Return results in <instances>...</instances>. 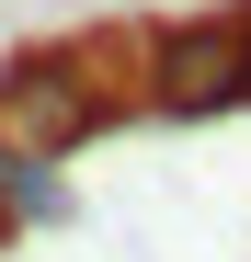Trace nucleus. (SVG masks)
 <instances>
[{"label":"nucleus","instance_id":"obj_1","mask_svg":"<svg viewBox=\"0 0 251 262\" xmlns=\"http://www.w3.org/2000/svg\"><path fill=\"white\" fill-rule=\"evenodd\" d=\"M137 114L114 92V80L92 69V46H23L12 69H0V160H80L92 137H114V125Z\"/></svg>","mask_w":251,"mask_h":262},{"label":"nucleus","instance_id":"obj_3","mask_svg":"<svg viewBox=\"0 0 251 262\" xmlns=\"http://www.w3.org/2000/svg\"><path fill=\"white\" fill-rule=\"evenodd\" d=\"M69 183H57V160H0V228H69Z\"/></svg>","mask_w":251,"mask_h":262},{"label":"nucleus","instance_id":"obj_2","mask_svg":"<svg viewBox=\"0 0 251 262\" xmlns=\"http://www.w3.org/2000/svg\"><path fill=\"white\" fill-rule=\"evenodd\" d=\"M149 114H251V0L240 12H194V23H160V57H149Z\"/></svg>","mask_w":251,"mask_h":262}]
</instances>
